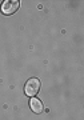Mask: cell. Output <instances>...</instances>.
I'll return each mask as SVG.
<instances>
[{
	"label": "cell",
	"instance_id": "2",
	"mask_svg": "<svg viewBox=\"0 0 84 120\" xmlns=\"http://www.w3.org/2000/svg\"><path fill=\"white\" fill-rule=\"evenodd\" d=\"M19 5H20V3L17 0H5V1H3L0 9H1V13H4V15H12L19 9Z\"/></svg>",
	"mask_w": 84,
	"mask_h": 120
},
{
	"label": "cell",
	"instance_id": "1",
	"mask_svg": "<svg viewBox=\"0 0 84 120\" xmlns=\"http://www.w3.org/2000/svg\"><path fill=\"white\" fill-rule=\"evenodd\" d=\"M39 90H40V80H39L38 77L28 79V82L25 83V87H24L25 95L30 96V98H34L35 95L39 92Z\"/></svg>",
	"mask_w": 84,
	"mask_h": 120
},
{
	"label": "cell",
	"instance_id": "3",
	"mask_svg": "<svg viewBox=\"0 0 84 120\" xmlns=\"http://www.w3.org/2000/svg\"><path fill=\"white\" fill-rule=\"evenodd\" d=\"M30 107L35 113H40V112L44 109V105H43L42 100H40V99H36L35 96L32 99H30Z\"/></svg>",
	"mask_w": 84,
	"mask_h": 120
}]
</instances>
